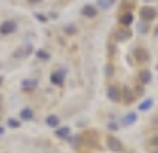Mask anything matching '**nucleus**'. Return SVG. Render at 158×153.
Listing matches in <instances>:
<instances>
[{"mask_svg": "<svg viewBox=\"0 0 158 153\" xmlns=\"http://www.w3.org/2000/svg\"><path fill=\"white\" fill-rule=\"evenodd\" d=\"M15 30H16V22H13V20H7V22L0 23V32L2 34H11Z\"/></svg>", "mask_w": 158, "mask_h": 153, "instance_id": "obj_2", "label": "nucleus"}, {"mask_svg": "<svg viewBox=\"0 0 158 153\" xmlns=\"http://www.w3.org/2000/svg\"><path fill=\"white\" fill-rule=\"evenodd\" d=\"M151 144H155V146H158V135L155 139H153V141H151Z\"/></svg>", "mask_w": 158, "mask_h": 153, "instance_id": "obj_20", "label": "nucleus"}, {"mask_svg": "<svg viewBox=\"0 0 158 153\" xmlns=\"http://www.w3.org/2000/svg\"><path fill=\"white\" fill-rule=\"evenodd\" d=\"M69 128H60V130H57V135H60V137H66V135H68V134H69Z\"/></svg>", "mask_w": 158, "mask_h": 153, "instance_id": "obj_18", "label": "nucleus"}, {"mask_svg": "<svg viewBox=\"0 0 158 153\" xmlns=\"http://www.w3.org/2000/svg\"><path fill=\"white\" fill-rule=\"evenodd\" d=\"M46 123L50 125V126H57L59 125V117L57 116H50L48 119H46Z\"/></svg>", "mask_w": 158, "mask_h": 153, "instance_id": "obj_10", "label": "nucleus"}, {"mask_svg": "<svg viewBox=\"0 0 158 153\" xmlns=\"http://www.w3.org/2000/svg\"><path fill=\"white\" fill-rule=\"evenodd\" d=\"M82 15H84V16H89V18H93V16L98 15V9L94 7V6H85V7L82 9Z\"/></svg>", "mask_w": 158, "mask_h": 153, "instance_id": "obj_5", "label": "nucleus"}, {"mask_svg": "<svg viewBox=\"0 0 158 153\" xmlns=\"http://www.w3.org/2000/svg\"><path fill=\"white\" fill-rule=\"evenodd\" d=\"M119 22L128 27V25H131V22H133V15H131V13H123L121 18H119Z\"/></svg>", "mask_w": 158, "mask_h": 153, "instance_id": "obj_6", "label": "nucleus"}, {"mask_svg": "<svg viewBox=\"0 0 158 153\" xmlns=\"http://www.w3.org/2000/svg\"><path fill=\"white\" fill-rule=\"evenodd\" d=\"M30 2H32V4H37V2H39V0H30Z\"/></svg>", "mask_w": 158, "mask_h": 153, "instance_id": "obj_21", "label": "nucleus"}, {"mask_svg": "<svg viewBox=\"0 0 158 153\" xmlns=\"http://www.w3.org/2000/svg\"><path fill=\"white\" fill-rule=\"evenodd\" d=\"M62 80H64V73L62 71H55L53 75H52V82H53L55 86H60Z\"/></svg>", "mask_w": 158, "mask_h": 153, "instance_id": "obj_7", "label": "nucleus"}, {"mask_svg": "<svg viewBox=\"0 0 158 153\" xmlns=\"http://www.w3.org/2000/svg\"><path fill=\"white\" fill-rule=\"evenodd\" d=\"M133 100V95H131V91H128V89H124V102L128 103Z\"/></svg>", "mask_w": 158, "mask_h": 153, "instance_id": "obj_15", "label": "nucleus"}, {"mask_svg": "<svg viewBox=\"0 0 158 153\" xmlns=\"http://www.w3.org/2000/svg\"><path fill=\"white\" fill-rule=\"evenodd\" d=\"M131 36V32L128 29H121V30H115V39L117 41H123V39H128Z\"/></svg>", "mask_w": 158, "mask_h": 153, "instance_id": "obj_4", "label": "nucleus"}, {"mask_svg": "<svg viewBox=\"0 0 158 153\" xmlns=\"http://www.w3.org/2000/svg\"><path fill=\"white\" fill-rule=\"evenodd\" d=\"M151 107H153V100H151V98H148L144 103H140V110H148V109H151Z\"/></svg>", "mask_w": 158, "mask_h": 153, "instance_id": "obj_9", "label": "nucleus"}, {"mask_svg": "<svg viewBox=\"0 0 158 153\" xmlns=\"http://www.w3.org/2000/svg\"><path fill=\"white\" fill-rule=\"evenodd\" d=\"M9 125H11V126H18V123H16L15 119H9Z\"/></svg>", "mask_w": 158, "mask_h": 153, "instance_id": "obj_19", "label": "nucleus"}, {"mask_svg": "<svg viewBox=\"0 0 158 153\" xmlns=\"http://www.w3.org/2000/svg\"><path fill=\"white\" fill-rule=\"evenodd\" d=\"M108 142H110V148H114V150H121V146H119V141H115L114 137H108Z\"/></svg>", "mask_w": 158, "mask_h": 153, "instance_id": "obj_11", "label": "nucleus"}, {"mask_svg": "<svg viewBox=\"0 0 158 153\" xmlns=\"http://www.w3.org/2000/svg\"><path fill=\"white\" fill-rule=\"evenodd\" d=\"M0 134H4V126H0Z\"/></svg>", "mask_w": 158, "mask_h": 153, "instance_id": "obj_22", "label": "nucleus"}, {"mask_svg": "<svg viewBox=\"0 0 158 153\" xmlns=\"http://www.w3.org/2000/svg\"><path fill=\"white\" fill-rule=\"evenodd\" d=\"M149 79H151L149 71H142V73H140V82H144V84H148V82H149Z\"/></svg>", "mask_w": 158, "mask_h": 153, "instance_id": "obj_12", "label": "nucleus"}, {"mask_svg": "<svg viewBox=\"0 0 158 153\" xmlns=\"http://www.w3.org/2000/svg\"><path fill=\"white\" fill-rule=\"evenodd\" d=\"M20 116H22L23 119H30V117H32V110H30V109H23Z\"/></svg>", "mask_w": 158, "mask_h": 153, "instance_id": "obj_14", "label": "nucleus"}, {"mask_svg": "<svg viewBox=\"0 0 158 153\" xmlns=\"http://www.w3.org/2000/svg\"><path fill=\"white\" fill-rule=\"evenodd\" d=\"M108 98H110L112 102H121L119 87H115V86H110V87H108Z\"/></svg>", "mask_w": 158, "mask_h": 153, "instance_id": "obj_3", "label": "nucleus"}, {"mask_svg": "<svg viewBox=\"0 0 158 153\" xmlns=\"http://www.w3.org/2000/svg\"><path fill=\"white\" fill-rule=\"evenodd\" d=\"M37 57L41 59V61H46V59H48V52H44V50H39V52H37Z\"/></svg>", "mask_w": 158, "mask_h": 153, "instance_id": "obj_16", "label": "nucleus"}, {"mask_svg": "<svg viewBox=\"0 0 158 153\" xmlns=\"http://www.w3.org/2000/svg\"><path fill=\"white\" fill-rule=\"evenodd\" d=\"M36 80H23V89H34Z\"/></svg>", "mask_w": 158, "mask_h": 153, "instance_id": "obj_13", "label": "nucleus"}, {"mask_svg": "<svg viewBox=\"0 0 158 153\" xmlns=\"http://www.w3.org/2000/svg\"><path fill=\"white\" fill-rule=\"evenodd\" d=\"M140 16H142V20H153L155 16H156V9L151 7V6H144L142 9H140Z\"/></svg>", "mask_w": 158, "mask_h": 153, "instance_id": "obj_1", "label": "nucleus"}, {"mask_svg": "<svg viewBox=\"0 0 158 153\" xmlns=\"http://www.w3.org/2000/svg\"><path fill=\"white\" fill-rule=\"evenodd\" d=\"M135 55L139 57V61H148V52L142 50V48H137V50H135Z\"/></svg>", "mask_w": 158, "mask_h": 153, "instance_id": "obj_8", "label": "nucleus"}, {"mask_svg": "<svg viewBox=\"0 0 158 153\" xmlns=\"http://www.w3.org/2000/svg\"><path fill=\"white\" fill-rule=\"evenodd\" d=\"M133 121H135V114H128V116L124 117V123L126 125H131Z\"/></svg>", "mask_w": 158, "mask_h": 153, "instance_id": "obj_17", "label": "nucleus"}]
</instances>
